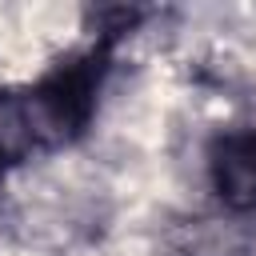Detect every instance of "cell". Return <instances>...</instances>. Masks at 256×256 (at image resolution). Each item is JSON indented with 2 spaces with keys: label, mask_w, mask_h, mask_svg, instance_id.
I'll use <instances>...</instances> for the list:
<instances>
[{
  "label": "cell",
  "mask_w": 256,
  "mask_h": 256,
  "mask_svg": "<svg viewBox=\"0 0 256 256\" xmlns=\"http://www.w3.org/2000/svg\"><path fill=\"white\" fill-rule=\"evenodd\" d=\"M100 76H104V48H92L88 56L60 64L32 92L16 96L8 104V128L0 132L8 156L28 148H56L68 144L76 132H84L96 108Z\"/></svg>",
  "instance_id": "1"
},
{
  "label": "cell",
  "mask_w": 256,
  "mask_h": 256,
  "mask_svg": "<svg viewBox=\"0 0 256 256\" xmlns=\"http://www.w3.org/2000/svg\"><path fill=\"white\" fill-rule=\"evenodd\" d=\"M212 184L224 204L256 208V132H232L212 144Z\"/></svg>",
  "instance_id": "2"
},
{
  "label": "cell",
  "mask_w": 256,
  "mask_h": 256,
  "mask_svg": "<svg viewBox=\"0 0 256 256\" xmlns=\"http://www.w3.org/2000/svg\"><path fill=\"white\" fill-rule=\"evenodd\" d=\"M4 164H8V148H4V140H0V172H4Z\"/></svg>",
  "instance_id": "3"
}]
</instances>
